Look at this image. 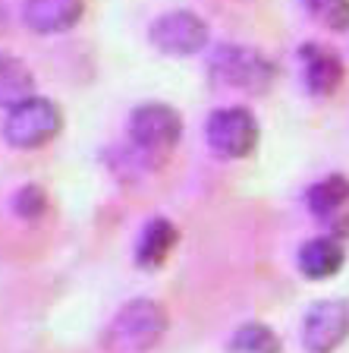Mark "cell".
<instances>
[{
	"label": "cell",
	"instance_id": "6da1fadb",
	"mask_svg": "<svg viewBox=\"0 0 349 353\" xmlns=\"http://www.w3.org/2000/svg\"><path fill=\"white\" fill-rule=\"evenodd\" d=\"M208 73L224 88H242V92H264L274 82V63L262 51L246 44H220L211 54Z\"/></svg>",
	"mask_w": 349,
	"mask_h": 353
},
{
	"label": "cell",
	"instance_id": "7a4b0ae2",
	"mask_svg": "<svg viewBox=\"0 0 349 353\" xmlns=\"http://www.w3.org/2000/svg\"><path fill=\"white\" fill-rule=\"evenodd\" d=\"M164 331H167V316L158 303L132 300L110 322L107 344L120 353H145L164 338Z\"/></svg>",
	"mask_w": 349,
	"mask_h": 353
},
{
	"label": "cell",
	"instance_id": "3957f363",
	"mask_svg": "<svg viewBox=\"0 0 349 353\" xmlns=\"http://www.w3.org/2000/svg\"><path fill=\"white\" fill-rule=\"evenodd\" d=\"M63 126V114L47 98H25L16 108H10L3 120V139L16 148H38L51 142Z\"/></svg>",
	"mask_w": 349,
	"mask_h": 353
},
{
	"label": "cell",
	"instance_id": "277c9868",
	"mask_svg": "<svg viewBox=\"0 0 349 353\" xmlns=\"http://www.w3.org/2000/svg\"><path fill=\"white\" fill-rule=\"evenodd\" d=\"M208 145L224 158H246L258 145V120L246 108H220L204 123Z\"/></svg>",
	"mask_w": 349,
	"mask_h": 353
},
{
	"label": "cell",
	"instance_id": "5b68a950",
	"mask_svg": "<svg viewBox=\"0 0 349 353\" xmlns=\"http://www.w3.org/2000/svg\"><path fill=\"white\" fill-rule=\"evenodd\" d=\"M349 338V303L318 300L308 306L302 322V344L308 353H334Z\"/></svg>",
	"mask_w": 349,
	"mask_h": 353
},
{
	"label": "cell",
	"instance_id": "8992f818",
	"mask_svg": "<svg viewBox=\"0 0 349 353\" xmlns=\"http://www.w3.org/2000/svg\"><path fill=\"white\" fill-rule=\"evenodd\" d=\"M182 120L170 104H142L129 114V139L142 152H167L176 145Z\"/></svg>",
	"mask_w": 349,
	"mask_h": 353
},
{
	"label": "cell",
	"instance_id": "52a82bcc",
	"mask_svg": "<svg viewBox=\"0 0 349 353\" xmlns=\"http://www.w3.org/2000/svg\"><path fill=\"white\" fill-rule=\"evenodd\" d=\"M151 44L164 54H195L208 44V26L189 10H173L151 22Z\"/></svg>",
	"mask_w": 349,
	"mask_h": 353
},
{
	"label": "cell",
	"instance_id": "ba28073f",
	"mask_svg": "<svg viewBox=\"0 0 349 353\" xmlns=\"http://www.w3.org/2000/svg\"><path fill=\"white\" fill-rule=\"evenodd\" d=\"M82 10H85L82 0H25L22 19L38 35H54V32L73 29L82 19Z\"/></svg>",
	"mask_w": 349,
	"mask_h": 353
},
{
	"label": "cell",
	"instance_id": "9c48e42d",
	"mask_svg": "<svg viewBox=\"0 0 349 353\" xmlns=\"http://www.w3.org/2000/svg\"><path fill=\"white\" fill-rule=\"evenodd\" d=\"M302 76L312 95H330L343 82V63L324 44H306L302 48Z\"/></svg>",
	"mask_w": 349,
	"mask_h": 353
},
{
	"label": "cell",
	"instance_id": "30bf717a",
	"mask_svg": "<svg viewBox=\"0 0 349 353\" xmlns=\"http://www.w3.org/2000/svg\"><path fill=\"white\" fill-rule=\"evenodd\" d=\"M176 236H180V230L167 218H151L142 228V234H138L136 265L138 268H160V265L167 262L170 250L176 246Z\"/></svg>",
	"mask_w": 349,
	"mask_h": 353
},
{
	"label": "cell",
	"instance_id": "8fae6325",
	"mask_svg": "<svg viewBox=\"0 0 349 353\" xmlns=\"http://www.w3.org/2000/svg\"><path fill=\"white\" fill-rule=\"evenodd\" d=\"M343 246L330 236H315L299 250V272L312 281H324L343 268Z\"/></svg>",
	"mask_w": 349,
	"mask_h": 353
},
{
	"label": "cell",
	"instance_id": "7c38bea8",
	"mask_svg": "<svg viewBox=\"0 0 349 353\" xmlns=\"http://www.w3.org/2000/svg\"><path fill=\"white\" fill-rule=\"evenodd\" d=\"M32 79L29 66L16 57H0V108H16L19 101L32 98Z\"/></svg>",
	"mask_w": 349,
	"mask_h": 353
},
{
	"label": "cell",
	"instance_id": "4fadbf2b",
	"mask_svg": "<svg viewBox=\"0 0 349 353\" xmlns=\"http://www.w3.org/2000/svg\"><path fill=\"white\" fill-rule=\"evenodd\" d=\"M306 202H308V212L312 214H318V218H330V214H337L349 202V180L343 174L324 176L321 183H315L312 190H308Z\"/></svg>",
	"mask_w": 349,
	"mask_h": 353
},
{
	"label": "cell",
	"instance_id": "5bb4252c",
	"mask_svg": "<svg viewBox=\"0 0 349 353\" xmlns=\"http://www.w3.org/2000/svg\"><path fill=\"white\" fill-rule=\"evenodd\" d=\"M230 353H280V338H277L268 325L246 322L233 334Z\"/></svg>",
	"mask_w": 349,
	"mask_h": 353
},
{
	"label": "cell",
	"instance_id": "9a60e30c",
	"mask_svg": "<svg viewBox=\"0 0 349 353\" xmlns=\"http://www.w3.org/2000/svg\"><path fill=\"white\" fill-rule=\"evenodd\" d=\"M308 10V16L334 32H346L349 29V0H302Z\"/></svg>",
	"mask_w": 349,
	"mask_h": 353
},
{
	"label": "cell",
	"instance_id": "2e32d148",
	"mask_svg": "<svg viewBox=\"0 0 349 353\" xmlns=\"http://www.w3.org/2000/svg\"><path fill=\"white\" fill-rule=\"evenodd\" d=\"M13 208H16V214H19V218L35 221V218H41V214L47 212V196H44L41 186L29 183V186H22V190L16 192Z\"/></svg>",
	"mask_w": 349,
	"mask_h": 353
}]
</instances>
